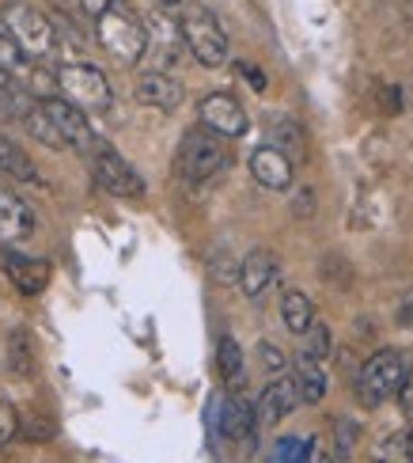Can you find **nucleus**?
<instances>
[{
  "label": "nucleus",
  "instance_id": "1",
  "mask_svg": "<svg viewBox=\"0 0 413 463\" xmlns=\"http://www.w3.org/2000/svg\"><path fill=\"white\" fill-rule=\"evenodd\" d=\"M95 34H99V43L103 50L114 57V61H122V65H136V61H145V53H148V27L136 19L126 5L122 8H110L107 15L95 19Z\"/></svg>",
  "mask_w": 413,
  "mask_h": 463
},
{
  "label": "nucleus",
  "instance_id": "2",
  "mask_svg": "<svg viewBox=\"0 0 413 463\" xmlns=\"http://www.w3.org/2000/svg\"><path fill=\"white\" fill-rule=\"evenodd\" d=\"M179 27H183V43L198 65L221 69L228 61V34L221 27V19H216L205 5H186L179 15Z\"/></svg>",
  "mask_w": 413,
  "mask_h": 463
},
{
  "label": "nucleus",
  "instance_id": "3",
  "mask_svg": "<svg viewBox=\"0 0 413 463\" xmlns=\"http://www.w3.org/2000/svg\"><path fill=\"white\" fill-rule=\"evenodd\" d=\"M406 373H409V364L399 350H376L357 369V376H352V388H357L361 407L371 411V407H380V402H387L390 395H399Z\"/></svg>",
  "mask_w": 413,
  "mask_h": 463
},
{
  "label": "nucleus",
  "instance_id": "4",
  "mask_svg": "<svg viewBox=\"0 0 413 463\" xmlns=\"http://www.w3.org/2000/svg\"><path fill=\"white\" fill-rule=\"evenodd\" d=\"M228 167V152H224V137H216L212 129H190L179 141V175L183 183L198 186L209 183L212 175H221Z\"/></svg>",
  "mask_w": 413,
  "mask_h": 463
},
{
  "label": "nucleus",
  "instance_id": "5",
  "mask_svg": "<svg viewBox=\"0 0 413 463\" xmlns=\"http://www.w3.org/2000/svg\"><path fill=\"white\" fill-rule=\"evenodd\" d=\"M53 84H57V95H61V99H69L72 107H80L88 114L110 107V80L95 65H88V61L57 65Z\"/></svg>",
  "mask_w": 413,
  "mask_h": 463
},
{
  "label": "nucleus",
  "instance_id": "6",
  "mask_svg": "<svg viewBox=\"0 0 413 463\" xmlns=\"http://www.w3.org/2000/svg\"><path fill=\"white\" fill-rule=\"evenodd\" d=\"M5 31L23 46L31 57H46L57 46L53 15L38 12L31 5H5Z\"/></svg>",
  "mask_w": 413,
  "mask_h": 463
},
{
  "label": "nucleus",
  "instance_id": "7",
  "mask_svg": "<svg viewBox=\"0 0 413 463\" xmlns=\"http://www.w3.org/2000/svg\"><path fill=\"white\" fill-rule=\"evenodd\" d=\"M91 175H95V183H99L107 194H114V198H141L145 194V179L136 175V171L117 156V152L107 145V141H99L95 145V152H91Z\"/></svg>",
  "mask_w": 413,
  "mask_h": 463
},
{
  "label": "nucleus",
  "instance_id": "8",
  "mask_svg": "<svg viewBox=\"0 0 413 463\" xmlns=\"http://www.w3.org/2000/svg\"><path fill=\"white\" fill-rule=\"evenodd\" d=\"M198 118H202L205 129H212L216 137H224V141L243 137V133L250 129V118H247L243 103L235 99V95H228V91H209L205 99L198 103Z\"/></svg>",
  "mask_w": 413,
  "mask_h": 463
},
{
  "label": "nucleus",
  "instance_id": "9",
  "mask_svg": "<svg viewBox=\"0 0 413 463\" xmlns=\"http://www.w3.org/2000/svg\"><path fill=\"white\" fill-rule=\"evenodd\" d=\"M42 107L46 114L57 122V129L65 133V141L72 152H84V156H91L95 145H99V137H95V129L88 126V110L72 107L69 99H61V95H42Z\"/></svg>",
  "mask_w": 413,
  "mask_h": 463
},
{
  "label": "nucleus",
  "instance_id": "10",
  "mask_svg": "<svg viewBox=\"0 0 413 463\" xmlns=\"http://www.w3.org/2000/svg\"><path fill=\"white\" fill-rule=\"evenodd\" d=\"M300 402H304V395H300L296 376H292V373L273 376L266 388H262V395L254 399V407H258V426H262V430L277 426V421H285L292 411L300 407Z\"/></svg>",
  "mask_w": 413,
  "mask_h": 463
},
{
  "label": "nucleus",
  "instance_id": "11",
  "mask_svg": "<svg viewBox=\"0 0 413 463\" xmlns=\"http://www.w3.org/2000/svg\"><path fill=\"white\" fill-rule=\"evenodd\" d=\"M277 278H281V262H277V255H273L269 247H254V250H247V255H243V262H239V288H243V297H250V300L266 297V288L277 285Z\"/></svg>",
  "mask_w": 413,
  "mask_h": 463
},
{
  "label": "nucleus",
  "instance_id": "12",
  "mask_svg": "<svg viewBox=\"0 0 413 463\" xmlns=\"http://www.w3.org/2000/svg\"><path fill=\"white\" fill-rule=\"evenodd\" d=\"M250 175H254V183L266 186V190H288L292 175H296V164H292L281 148L262 145V148L250 152Z\"/></svg>",
  "mask_w": 413,
  "mask_h": 463
},
{
  "label": "nucleus",
  "instance_id": "13",
  "mask_svg": "<svg viewBox=\"0 0 413 463\" xmlns=\"http://www.w3.org/2000/svg\"><path fill=\"white\" fill-rule=\"evenodd\" d=\"M186 99V88L174 80L171 72H141V80H136V103H145L152 110H179Z\"/></svg>",
  "mask_w": 413,
  "mask_h": 463
},
{
  "label": "nucleus",
  "instance_id": "14",
  "mask_svg": "<svg viewBox=\"0 0 413 463\" xmlns=\"http://www.w3.org/2000/svg\"><path fill=\"white\" fill-rule=\"evenodd\" d=\"M5 269L12 285L19 288V293H42V288L50 285V262L46 259H34V255H19V250H5Z\"/></svg>",
  "mask_w": 413,
  "mask_h": 463
},
{
  "label": "nucleus",
  "instance_id": "15",
  "mask_svg": "<svg viewBox=\"0 0 413 463\" xmlns=\"http://www.w3.org/2000/svg\"><path fill=\"white\" fill-rule=\"evenodd\" d=\"M34 232V213L15 190L0 186V243H19Z\"/></svg>",
  "mask_w": 413,
  "mask_h": 463
},
{
  "label": "nucleus",
  "instance_id": "16",
  "mask_svg": "<svg viewBox=\"0 0 413 463\" xmlns=\"http://www.w3.org/2000/svg\"><path fill=\"white\" fill-rule=\"evenodd\" d=\"M254 426H258V407L243 392H231L221 407V433L228 440H243L254 433Z\"/></svg>",
  "mask_w": 413,
  "mask_h": 463
},
{
  "label": "nucleus",
  "instance_id": "17",
  "mask_svg": "<svg viewBox=\"0 0 413 463\" xmlns=\"http://www.w3.org/2000/svg\"><path fill=\"white\" fill-rule=\"evenodd\" d=\"M216 369H221V380L228 392H243L247 383V357L239 350V342H235L231 335H224L221 342H216Z\"/></svg>",
  "mask_w": 413,
  "mask_h": 463
},
{
  "label": "nucleus",
  "instance_id": "18",
  "mask_svg": "<svg viewBox=\"0 0 413 463\" xmlns=\"http://www.w3.org/2000/svg\"><path fill=\"white\" fill-rule=\"evenodd\" d=\"M292 376H296L300 383V395L307 407H314V402H323L326 395V369H323V361L319 357H311L307 350L296 357V369H292Z\"/></svg>",
  "mask_w": 413,
  "mask_h": 463
},
{
  "label": "nucleus",
  "instance_id": "19",
  "mask_svg": "<svg viewBox=\"0 0 413 463\" xmlns=\"http://www.w3.org/2000/svg\"><path fill=\"white\" fill-rule=\"evenodd\" d=\"M19 122H23V126H27V129H31V133H34V137L42 141V145H50V148H57V152H65V148H69L65 133L57 129V122L50 118V114H46L42 99H31V103H27V110L19 114Z\"/></svg>",
  "mask_w": 413,
  "mask_h": 463
},
{
  "label": "nucleus",
  "instance_id": "20",
  "mask_svg": "<svg viewBox=\"0 0 413 463\" xmlns=\"http://www.w3.org/2000/svg\"><path fill=\"white\" fill-rule=\"evenodd\" d=\"M0 175H8L15 183H34L38 179L31 156L8 137V133H0Z\"/></svg>",
  "mask_w": 413,
  "mask_h": 463
},
{
  "label": "nucleus",
  "instance_id": "21",
  "mask_svg": "<svg viewBox=\"0 0 413 463\" xmlns=\"http://www.w3.org/2000/svg\"><path fill=\"white\" fill-rule=\"evenodd\" d=\"M269 145H273V148H281L296 167L307 160V137H304L300 122H292V118H281L277 126L269 129Z\"/></svg>",
  "mask_w": 413,
  "mask_h": 463
},
{
  "label": "nucleus",
  "instance_id": "22",
  "mask_svg": "<svg viewBox=\"0 0 413 463\" xmlns=\"http://www.w3.org/2000/svg\"><path fill=\"white\" fill-rule=\"evenodd\" d=\"M281 319L292 335H307L311 323H314V304L307 300V293H300V288H288V293L281 297Z\"/></svg>",
  "mask_w": 413,
  "mask_h": 463
},
{
  "label": "nucleus",
  "instance_id": "23",
  "mask_svg": "<svg viewBox=\"0 0 413 463\" xmlns=\"http://www.w3.org/2000/svg\"><path fill=\"white\" fill-rule=\"evenodd\" d=\"M371 459L376 463H413V430H395L376 440L371 449Z\"/></svg>",
  "mask_w": 413,
  "mask_h": 463
},
{
  "label": "nucleus",
  "instance_id": "24",
  "mask_svg": "<svg viewBox=\"0 0 413 463\" xmlns=\"http://www.w3.org/2000/svg\"><path fill=\"white\" fill-rule=\"evenodd\" d=\"M314 440L311 437H277L266 456V463H311Z\"/></svg>",
  "mask_w": 413,
  "mask_h": 463
},
{
  "label": "nucleus",
  "instance_id": "25",
  "mask_svg": "<svg viewBox=\"0 0 413 463\" xmlns=\"http://www.w3.org/2000/svg\"><path fill=\"white\" fill-rule=\"evenodd\" d=\"M27 57H31V53L19 46L12 34H0V72H5L8 80H23V76L31 72Z\"/></svg>",
  "mask_w": 413,
  "mask_h": 463
},
{
  "label": "nucleus",
  "instance_id": "26",
  "mask_svg": "<svg viewBox=\"0 0 413 463\" xmlns=\"http://www.w3.org/2000/svg\"><path fill=\"white\" fill-rule=\"evenodd\" d=\"M357 437H361V426H357V421H349V418L333 421V456H338V459H349L352 449H357Z\"/></svg>",
  "mask_w": 413,
  "mask_h": 463
},
{
  "label": "nucleus",
  "instance_id": "27",
  "mask_svg": "<svg viewBox=\"0 0 413 463\" xmlns=\"http://www.w3.org/2000/svg\"><path fill=\"white\" fill-rule=\"evenodd\" d=\"M330 350H333V338H330V326H326V323H319V319H314V323H311V331H307V354H311V357H319V361H323V357H326Z\"/></svg>",
  "mask_w": 413,
  "mask_h": 463
},
{
  "label": "nucleus",
  "instance_id": "28",
  "mask_svg": "<svg viewBox=\"0 0 413 463\" xmlns=\"http://www.w3.org/2000/svg\"><path fill=\"white\" fill-rule=\"evenodd\" d=\"M12 369H15L19 376H31V373H34V357L27 354V335H23V331L12 335Z\"/></svg>",
  "mask_w": 413,
  "mask_h": 463
},
{
  "label": "nucleus",
  "instance_id": "29",
  "mask_svg": "<svg viewBox=\"0 0 413 463\" xmlns=\"http://www.w3.org/2000/svg\"><path fill=\"white\" fill-rule=\"evenodd\" d=\"M15 437H19V414H15L12 402L0 395V445H8Z\"/></svg>",
  "mask_w": 413,
  "mask_h": 463
},
{
  "label": "nucleus",
  "instance_id": "30",
  "mask_svg": "<svg viewBox=\"0 0 413 463\" xmlns=\"http://www.w3.org/2000/svg\"><path fill=\"white\" fill-rule=\"evenodd\" d=\"M258 357H262V364H266V373H269V376H285V373H288V357H285L281 350H273L269 342L258 345Z\"/></svg>",
  "mask_w": 413,
  "mask_h": 463
},
{
  "label": "nucleus",
  "instance_id": "31",
  "mask_svg": "<svg viewBox=\"0 0 413 463\" xmlns=\"http://www.w3.org/2000/svg\"><path fill=\"white\" fill-rule=\"evenodd\" d=\"M19 437H27V440H50L53 437V421L50 418H27V421H19Z\"/></svg>",
  "mask_w": 413,
  "mask_h": 463
},
{
  "label": "nucleus",
  "instance_id": "32",
  "mask_svg": "<svg viewBox=\"0 0 413 463\" xmlns=\"http://www.w3.org/2000/svg\"><path fill=\"white\" fill-rule=\"evenodd\" d=\"M399 411L406 421H413V364H409V373L402 380V388H399Z\"/></svg>",
  "mask_w": 413,
  "mask_h": 463
},
{
  "label": "nucleus",
  "instance_id": "33",
  "mask_svg": "<svg viewBox=\"0 0 413 463\" xmlns=\"http://www.w3.org/2000/svg\"><path fill=\"white\" fill-rule=\"evenodd\" d=\"M292 213L296 217H314V190L311 186H304V190H296V198H292Z\"/></svg>",
  "mask_w": 413,
  "mask_h": 463
},
{
  "label": "nucleus",
  "instance_id": "34",
  "mask_svg": "<svg viewBox=\"0 0 413 463\" xmlns=\"http://www.w3.org/2000/svg\"><path fill=\"white\" fill-rule=\"evenodd\" d=\"M80 5H84V12H88L91 19H99V15H107L110 8H122L126 0H80Z\"/></svg>",
  "mask_w": 413,
  "mask_h": 463
},
{
  "label": "nucleus",
  "instance_id": "35",
  "mask_svg": "<svg viewBox=\"0 0 413 463\" xmlns=\"http://www.w3.org/2000/svg\"><path fill=\"white\" fill-rule=\"evenodd\" d=\"M239 72H243V80H247L254 91H266V76H262L258 69H254V65H247V61H243V65H239Z\"/></svg>",
  "mask_w": 413,
  "mask_h": 463
},
{
  "label": "nucleus",
  "instance_id": "36",
  "mask_svg": "<svg viewBox=\"0 0 413 463\" xmlns=\"http://www.w3.org/2000/svg\"><path fill=\"white\" fill-rule=\"evenodd\" d=\"M399 323L402 326H413V288L399 300Z\"/></svg>",
  "mask_w": 413,
  "mask_h": 463
},
{
  "label": "nucleus",
  "instance_id": "37",
  "mask_svg": "<svg viewBox=\"0 0 413 463\" xmlns=\"http://www.w3.org/2000/svg\"><path fill=\"white\" fill-rule=\"evenodd\" d=\"M387 110H390V114L402 110V91H399V88H387Z\"/></svg>",
  "mask_w": 413,
  "mask_h": 463
},
{
  "label": "nucleus",
  "instance_id": "38",
  "mask_svg": "<svg viewBox=\"0 0 413 463\" xmlns=\"http://www.w3.org/2000/svg\"><path fill=\"white\" fill-rule=\"evenodd\" d=\"M314 463H338V456H326V452H314Z\"/></svg>",
  "mask_w": 413,
  "mask_h": 463
},
{
  "label": "nucleus",
  "instance_id": "39",
  "mask_svg": "<svg viewBox=\"0 0 413 463\" xmlns=\"http://www.w3.org/2000/svg\"><path fill=\"white\" fill-rule=\"evenodd\" d=\"M152 5H160V8H171V5H179V0H152Z\"/></svg>",
  "mask_w": 413,
  "mask_h": 463
},
{
  "label": "nucleus",
  "instance_id": "40",
  "mask_svg": "<svg viewBox=\"0 0 413 463\" xmlns=\"http://www.w3.org/2000/svg\"><path fill=\"white\" fill-rule=\"evenodd\" d=\"M5 84H8V76H5V72H0V88H5Z\"/></svg>",
  "mask_w": 413,
  "mask_h": 463
}]
</instances>
